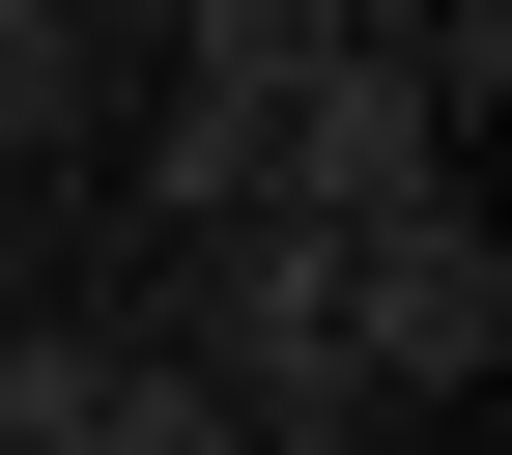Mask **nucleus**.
Instances as JSON below:
<instances>
[{
  "label": "nucleus",
  "mask_w": 512,
  "mask_h": 455,
  "mask_svg": "<svg viewBox=\"0 0 512 455\" xmlns=\"http://www.w3.org/2000/svg\"><path fill=\"white\" fill-rule=\"evenodd\" d=\"M256 200H285V228H399V200H456V114H427V57L370 29V0L313 29V86L256 114Z\"/></svg>",
  "instance_id": "nucleus-2"
},
{
  "label": "nucleus",
  "mask_w": 512,
  "mask_h": 455,
  "mask_svg": "<svg viewBox=\"0 0 512 455\" xmlns=\"http://www.w3.org/2000/svg\"><path fill=\"white\" fill-rule=\"evenodd\" d=\"M171 256H200V342H171V370H228V427H256V455L370 427V370H342V228L228 200V228H171Z\"/></svg>",
  "instance_id": "nucleus-1"
},
{
  "label": "nucleus",
  "mask_w": 512,
  "mask_h": 455,
  "mask_svg": "<svg viewBox=\"0 0 512 455\" xmlns=\"http://www.w3.org/2000/svg\"><path fill=\"white\" fill-rule=\"evenodd\" d=\"M86 114V0H0V143H57Z\"/></svg>",
  "instance_id": "nucleus-5"
},
{
  "label": "nucleus",
  "mask_w": 512,
  "mask_h": 455,
  "mask_svg": "<svg viewBox=\"0 0 512 455\" xmlns=\"http://www.w3.org/2000/svg\"><path fill=\"white\" fill-rule=\"evenodd\" d=\"M342 370H370V399H484V370H512V256H484L456 200L342 228Z\"/></svg>",
  "instance_id": "nucleus-3"
},
{
  "label": "nucleus",
  "mask_w": 512,
  "mask_h": 455,
  "mask_svg": "<svg viewBox=\"0 0 512 455\" xmlns=\"http://www.w3.org/2000/svg\"><path fill=\"white\" fill-rule=\"evenodd\" d=\"M57 455H256V427H228V370H171V342H114V370H86V427H57Z\"/></svg>",
  "instance_id": "nucleus-4"
}]
</instances>
